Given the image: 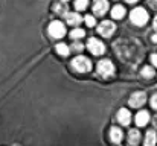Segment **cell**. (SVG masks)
<instances>
[{
	"mask_svg": "<svg viewBox=\"0 0 157 146\" xmlns=\"http://www.w3.org/2000/svg\"><path fill=\"white\" fill-rule=\"evenodd\" d=\"M89 6V0H75V8L78 11H84Z\"/></svg>",
	"mask_w": 157,
	"mask_h": 146,
	"instance_id": "19",
	"label": "cell"
},
{
	"mask_svg": "<svg viewBox=\"0 0 157 146\" xmlns=\"http://www.w3.org/2000/svg\"><path fill=\"white\" fill-rule=\"evenodd\" d=\"M49 35L52 37V38H63L64 35H66V28H64V24L61 23V21H52L51 24H49Z\"/></svg>",
	"mask_w": 157,
	"mask_h": 146,
	"instance_id": "4",
	"label": "cell"
},
{
	"mask_svg": "<svg viewBox=\"0 0 157 146\" xmlns=\"http://www.w3.org/2000/svg\"><path fill=\"white\" fill-rule=\"evenodd\" d=\"M117 122H119L121 125H128V123L131 122V113H130V110L121 108V110L117 111Z\"/></svg>",
	"mask_w": 157,
	"mask_h": 146,
	"instance_id": "9",
	"label": "cell"
},
{
	"mask_svg": "<svg viewBox=\"0 0 157 146\" xmlns=\"http://www.w3.org/2000/svg\"><path fill=\"white\" fill-rule=\"evenodd\" d=\"M72 50H75V52H81V50H82V44H81V43H73V44H72Z\"/></svg>",
	"mask_w": 157,
	"mask_h": 146,
	"instance_id": "21",
	"label": "cell"
},
{
	"mask_svg": "<svg viewBox=\"0 0 157 146\" xmlns=\"http://www.w3.org/2000/svg\"><path fill=\"white\" fill-rule=\"evenodd\" d=\"M153 41H154V43H157V34H156V35H153Z\"/></svg>",
	"mask_w": 157,
	"mask_h": 146,
	"instance_id": "29",
	"label": "cell"
},
{
	"mask_svg": "<svg viewBox=\"0 0 157 146\" xmlns=\"http://www.w3.org/2000/svg\"><path fill=\"white\" fill-rule=\"evenodd\" d=\"M114 31H116V24L113 23V21H108V20H105L102 21L99 26H98V32L102 35V37H111L113 34H114Z\"/></svg>",
	"mask_w": 157,
	"mask_h": 146,
	"instance_id": "6",
	"label": "cell"
},
{
	"mask_svg": "<svg viewBox=\"0 0 157 146\" xmlns=\"http://www.w3.org/2000/svg\"><path fill=\"white\" fill-rule=\"evenodd\" d=\"M153 125H154V128H157V116L153 119Z\"/></svg>",
	"mask_w": 157,
	"mask_h": 146,
	"instance_id": "27",
	"label": "cell"
},
{
	"mask_svg": "<svg viewBox=\"0 0 157 146\" xmlns=\"http://www.w3.org/2000/svg\"><path fill=\"white\" fill-rule=\"evenodd\" d=\"M125 8L122 6V5H116V6H113V9H111V17L113 18H116V20H121V18H124L125 17Z\"/></svg>",
	"mask_w": 157,
	"mask_h": 146,
	"instance_id": "13",
	"label": "cell"
},
{
	"mask_svg": "<svg viewBox=\"0 0 157 146\" xmlns=\"http://www.w3.org/2000/svg\"><path fill=\"white\" fill-rule=\"evenodd\" d=\"M55 11H58V14H61V15L67 12V9L64 6H61V5H55Z\"/></svg>",
	"mask_w": 157,
	"mask_h": 146,
	"instance_id": "22",
	"label": "cell"
},
{
	"mask_svg": "<svg viewBox=\"0 0 157 146\" xmlns=\"http://www.w3.org/2000/svg\"><path fill=\"white\" fill-rule=\"evenodd\" d=\"M151 62L154 67H157V55H151Z\"/></svg>",
	"mask_w": 157,
	"mask_h": 146,
	"instance_id": "25",
	"label": "cell"
},
{
	"mask_svg": "<svg viewBox=\"0 0 157 146\" xmlns=\"http://www.w3.org/2000/svg\"><path fill=\"white\" fill-rule=\"evenodd\" d=\"M151 107L157 110V95H153V97H151Z\"/></svg>",
	"mask_w": 157,
	"mask_h": 146,
	"instance_id": "23",
	"label": "cell"
},
{
	"mask_svg": "<svg viewBox=\"0 0 157 146\" xmlns=\"http://www.w3.org/2000/svg\"><path fill=\"white\" fill-rule=\"evenodd\" d=\"M148 12L144 9V8H134L133 11H131V14H130V20H131V23L133 24H136V26H144V24H147V21H148Z\"/></svg>",
	"mask_w": 157,
	"mask_h": 146,
	"instance_id": "2",
	"label": "cell"
},
{
	"mask_svg": "<svg viewBox=\"0 0 157 146\" xmlns=\"http://www.w3.org/2000/svg\"><path fill=\"white\" fill-rule=\"evenodd\" d=\"M96 72L101 78H110L114 75V66L108 59H101L96 66Z\"/></svg>",
	"mask_w": 157,
	"mask_h": 146,
	"instance_id": "3",
	"label": "cell"
},
{
	"mask_svg": "<svg viewBox=\"0 0 157 146\" xmlns=\"http://www.w3.org/2000/svg\"><path fill=\"white\" fill-rule=\"evenodd\" d=\"M157 143V136H156V131L154 129H151V131H148L147 133V136H145V146H156Z\"/></svg>",
	"mask_w": 157,
	"mask_h": 146,
	"instance_id": "15",
	"label": "cell"
},
{
	"mask_svg": "<svg viewBox=\"0 0 157 146\" xmlns=\"http://www.w3.org/2000/svg\"><path fill=\"white\" fill-rule=\"evenodd\" d=\"M153 26H154V29L157 31V15H156V18H154V21H153Z\"/></svg>",
	"mask_w": 157,
	"mask_h": 146,
	"instance_id": "26",
	"label": "cell"
},
{
	"mask_svg": "<svg viewBox=\"0 0 157 146\" xmlns=\"http://www.w3.org/2000/svg\"><path fill=\"white\" fill-rule=\"evenodd\" d=\"M66 20H67V24L76 26V24L81 23V15L78 12H67L66 14Z\"/></svg>",
	"mask_w": 157,
	"mask_h": 146,
	"instance_id": "14",
	"label": "cell"
},
{
	"mask_svg": "<svg viewBox=\"0 0 157 146\" xmlns=\"http://www.w3.org/2000/svg\"><path fill=\"white\" fill-rule=\"evenodd\" d=\"M70 37L73 40H81L82 37H86V31H82V29H73L70 32Z\"/></svg>",
	"mask_w": 157,
	"mask_h": 146,
	"instance_id": "18",
	"label": "cell"
},
{
	"mask_svg": "<svg viewBox=\"0 0 157 146\" xmlns=\"http://www.w3.org/2000/svg\"><path fill=\"white\" fill-rule=\"evenodd\" d=\"M87 49H89L93 55H102L105 52L104 43H102L101 40H98V38H90V40L87 41Z\"/></svg>",
	"mask_w": 157,
	"mask_h": 146,
	"instance_id": "5",
	"label": "cell"
},
{
	"mask_svg": "<svg viewBox=\"0 0 157 146\" xmlns=\"http://www.w3.org/2000/svg\"><path fill=\"white\" fill-rule=\"evenodd\" d=\"M142 76L144 78H147V79H150V78H153L154 75H156V72H154V69L153 67H150V66H145L144 69H142Z\"/></svg>",
	"mask_w": 157,
	"mask_h": 146,
	"instance_id": "17",
	"label": "cell"
},
{
	"mask_svg": "<svg viewBox=\"0 0 157 146\" xmlns=\"http://www.w3.org/2000/svg\"><path fill=\"white\" fill-rule=\"evenodd\" d=\"M124 139V134H122V129L117 128V126H113L110 129V140L114 143V145H119Z\"/></svg>",
	"mask_w": 157,
	"mask_h": 146,
	"instance_id": "10",
	"label": "cell"
},
{
	"mask_svg": "<svg viewBox=\"0 0 157 146\" xmlns=\"http://www.w3.org/2000/svg\"><path fill=\"white\" fill-rule=\"evenodd\" d=\"M139 142H140V133L137 129H130V133H128V145L137 146Z\"/></svg>",
	"mask_w": 157,
	"mask_h": 146,
	"instance_id": "12",
	"label": "cell"
},
{
	"mask_svg": "<svg viewBox=\"0 0 157 146\" xmlns=\"http://www.w3.org/2000/svg\"><path fill=\"white\" fill-rule=\"evenodd\" d=\"M125 2H127V3H136L137 0H125Z\"/></svg>",
	"mask_w": 157,
	"mask_h": 146,
	"instance_id": "28",
	"label": "cell"
},
{
	"mask_svg": "<svg viewBox=\"0 0 157 146\" xmlns=\"http://www.w3.org/2000/svg\"><path fill=\"white\" fill-rule=\"evenodd\" d=\"M63 2H69V0H63Z\"/></svg>",
	"mask_w": 157,
	"mask_h": 146,
	"instance_id": "30",
	"label": "cell"
},
{
	"mask_svg": "<svg viewBox=\"0 0 157 146\" xmlns=\"http://www.w3.org/2000/svg\"><path fill=\"white\" fill-rule=\"evenodd\" d=\"M108 11V2L107 0H95L93 2V12L96 15H104Z\"/></svg>",
	"mask_w": 157,
	"mask_h": 146,
	"instance_id": "8",
	"label": "cell"
},
{
	"mask_svg": "<svg viewBox=\"0 0 157 146\" xmlns=\"http://www.w3.org/2000/svg\"><path fill=\"white\" fill-rule=\"evenodd\" d=\"M84 20H86V24H87L89 28H93V26L96 24V21H95V17H93V15H86V18H84Z\"/></svg>",
	"mask_w": 157,
	"mask_h": 146,
	"instance_id": "20",
	"label": "cell"
},
{
	"mask_svg": "<svg viewBox=\"0 0 157 146\" xmlns=\"http://www.w3.org/2000/svg\"><path fill=\"white\" fill-rule=\"evenodd\" d=\"M56 53L58 55H61V56H67L69 53H70V47L67 46V44H64V43H59V44H56Z\"/></svg>",
	"mask_w": 157,
	"mask_h": 146,
	"instance_id": "16",
	"label": "cell"
},
{
	"mask_svg": "<svg viewBox=\"0 0 157 146\" xmlns=\"http://www.w3.org/2000/svg\"><path fill=\"white\" fill-rule=\"evenodd\" d=\"M128 102H130V107L139 108V107H142V105L147 102V95H145L144 92H134V93L130 96Z\"/></svg>",
	"mask_w": 157,
	"mask_h": 146,
	"instance_id": "7",
	"label": "cell"
},
{
	"mask_svg": "<svg viewBox=\"0 0 157 146\" xmlns=\"http://www.w3.org/2000/svg\"><path fill=\"white\" fill-rule=\"evenodd\" d=\"M151 9H157V0H147Z\"/></svg>",
	"mask_w": 157,
	"mask_h": 146,
	"instance_id": "24",
	"label": "cell"
},
{
	"mask_svg": "<svg viewBox=\"0 0 157 146\" xmlns=\"http://www.w3.org/2000/svg\"><path fill=\"white\" fill-rule=\"evenodd\" d=\"M72 69L78 73H87V72L92 70V61L87 56H82V55L76 56L72 61Z\"/></svg>",
	"mask_w": 157,
	"mask_h": 146,
	"instance_id": "1",
	"label": "cell"
},
{
	"mask_svg": "<svg viewBox=\"0 0 157 146\" xmlns=\"http://www.w3.org/2000/svg\"><path fill=\"white\" fill-rule=\"evenodd\" d=\"M134 120H136V125H137V126H145V125L150 122V114H148V111H145V110L139 111V113L136 114Z\"/></svg>",
	"mask_w": 157,
	"mask_h": 146,
	"instance_id": "11",
	"label": "cell"
}]
</instances>
